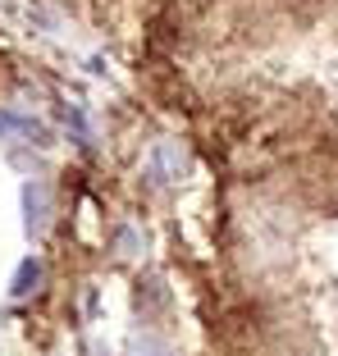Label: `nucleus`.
I'll return each instance as SVG.
<instances>
[{"label": "nucleus", "mask_w": 338, "mask_h": 356, "mask_svg": "<svg viewBox=\"0 0 338 356\" xmlns=\"http://www.w3.org/2000/svg\"><path fill=\"white\" fill-rule=\"evenodd\" d=\"M37 279H42V265H37V261H23L19 274H14V297H28Z\"/></svg>", "instance_id": "1"}]
</instances>
